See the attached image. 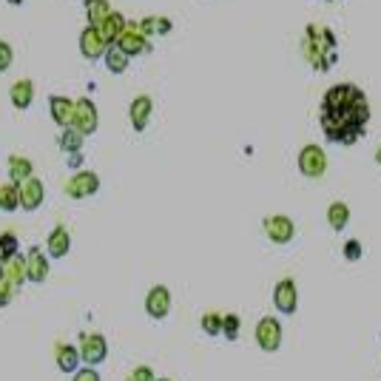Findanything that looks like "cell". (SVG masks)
Returning <instances> with one entry per match:
<instances>
[{
  "instance_id": "obj_1",
  "label": "cell",
  "mask_w": 381,
  "mask_h": 381,
  "mask_svg": "<svg viewBox=\"0 0 381 381\" xmlns=\"http://www.w3.org/2000/svg\"><path fill=\"white\" fill-rule=\"evenodd\" d=\"M322 114L339 117L347 125L364 131V125L370 120V103H367V94L358 86L339 83V86H333V89L324 91V97H322Z\"/></svg>"
},
{
  "instance_id": "obj_2",
  "label": "cell",
  "mask_w": 381,
  "mask_h": 381,
  "mask_svg": "<svg viewBox=\"0 0 381 381\" xmlns=\"http://www.w3.org/2000/svg\"><path fill=\"white\" fill-rule=\"evenodd\" d=\"M302 52H305V60L316 72H330L336 63V35L324 26L310 23L305 32V40H302Z\"/></svg>"
},
{
  "instance_id": "obj_3",
  "label": "cell",
  "mask_w": 381,
  "mask_h": 381,
  "mask_svg": "<svg viewBox=\"0 0 381 381\" xmlns=\"http://www.w3.org/2000/svg\"><path fill=\"white\" fill-rule=\"evenodd\" d=\"M69 125H72L77 134H83V137L94 134L97 125H100V114H97L94 100H89V97L74 100V111H72V123H69Z\"/></svg>"
},
{
  "instance_id": "obj_4",
  "label": "cell",
  "mask_w": 381,
  "mask_h": 381,
  "mask_svg": "<svg viewBox=\"0 0 381 381\" xmlns=\"http://www.w3.org/2000/svg\"><path fill=\"white\" fill-rule=\"evenodd\" d=\"M77 353H80V361H86L89 367H97L108 358V341L103 333H83Z\"/></svg>"
},
{
  "instance_id": "obj_5",
  "label": "cell",
  "mask_w": 381,
  "mask_h": 381,
  "mask_svg": "<svg viewBox=\"0 0 381 381\" xmlns=\"http://www.w3.org/2000/svg\"><path fill=\"white\" fill-rule=\"evenodd\" d=\"M322 131H324V137L330 140V142H339V145H353V142H358V137L364 134V131H358V128H353V125H347L344 120H339V117H330V114H322Z\"/></svg>"
},
{
  "instance_id": "obj_6",
  "label": "cell",
  "mask_w": 381,
  "mask_h": 381,
  "mask_svg": "<svg viewBox=\"0 0 381 381\" xmlns=\"http://www.w3.org/2000/svg\"><path fill=\"white\" fill-rule=\"evenodd\" d=\"M327 171V154L322 145H305L299 151V174L307 179H319Z\"/></svg>"
},
{
  "instance_id": "obj_7",
  "label": "cell",
  "mask_w": 381,
  "mask_h": 381,
  "mask_svg": "<svg viewBox=\"0 0 381 381\" xmlns=\"http://www.w3.org/2000/svg\"><path fill=\"white\" fill-rule=\"evenodd\" d=\"M128 60L131 57H140V55H148L151 52V46H148V40L140 35V29H137V23H128L125 21V29H123V35L117 38V43H114Z\"/></svg>"
},
{
  "instance_id": "obj_8",
  "label": "cell",
  "mask_w": 381,
  "mask_h": 381,
  "mask_svg": "<svg viewBox=\"0 0 381 381\" xmlns=\"http://www.w3.org/2000/svg\"><path fill=\"white\" fill-rule=\"evenodd\" d=\"M273 307L282 316H293L296 313V307H299V290H296V282L290 276L276 282V288H273Z\"/></svg>"
},
{
  "instance_id": "obj_9",
  "label": "cell",
  "mask_w": 381,
  "mask_h": 381,
  "mask_svg": "<svg viewBox=\"0 0 381 381\" xmlns=\"http://www.w3.org/2000/svg\"><path fill=\"white\" fill-rule=\"evenodd\" d=\"M256 344L265 350V353H276L282 347V324L276 316H265L259 319L256 324Z\"/></svg>"
},
{
  "instance_id": "obj_10",
  "label": "cell",
  "mask_w": 381,
  "mask_h": 381,
  "mask_svg": "<svg viewBox=\"0 0 381 381\" xmlns=\"http://www.w3.org/2000/svg\"><path fill=\"white\" fill-rule=\"evenodd\" d=\"M100 190V176L94 171H77L69 182H66V194L72 200H86V197H94Z\"/></svg>"
},
{
  "instance_id": "obj_11",
  "label": "cell",
  "mask_w": 381,
  "mask_h": 381,
  "mask_svg": "<svg viewBox=\"0 0 381 381\" xmlns=\"http://www.w3.org/2000/svg\"><path fill=\"white\" fill-rule=\"evenodd\" d=\"M265 234L273 245H288L296 237V225L285 214H271V217H265Z\"/></svg>"
},
{
  "instance_id": "obj_12",
  "label": "cell",
  "mask_w": 381,
  "mask_h": 381,
  "mask_svg": "<svg viewBox=\"0 0 381 381\" xmlns=\"http://www.w3.org/2000/svg\"><path fill=\"white\" fill-rule=\"evenodd\" d=\"M145 310L151 319H165L171 313V290L165 285H154L145 296Z\"/></svg>"
},
{
  "instance_id": "obj_13",
  "label": "cell",
  "mask_w": 381,
  "mask_h": 381,
  "mask_svg": "<svg viewBox=\"0 0 381 381\" xmlns=\"http://www.w3.org/2000/svg\"><path fill=\"white\" fill-rule=\"evenodd\" d=\"M18 190H21V208H23V211H38V208L43 205V200H46V188H43V182L35 179V176L26 179V182H21Z\"/></svg>"
},
{
  "instance_id": "obj_14",
  "label": "cell",
  "mask_w": 381,
  "mask_h": 381,
  "mask_svg": "<svg viewBox=\"0 0 381 381\" xmlns=\"http://www.w3.org/2000/svg\"><path fill=\"white\" fill-rule=\"evenodd\" d=\"M106 43H103V38H100V32L94 29V26H86L83 32H80V55L86 57V60H100L103 55H106Z\"/></svg>"
},
{
  "instance_id": "obj_15",
  "label": "cell",
  "mask_w": 381,
  "mask_h": 381,
  "mask_svg": "<svg viewBox=\"0 0 381 381\" xmlns=\"http://www.w3.org/2000/svg\"><path fill=\"white\" fill-rule=\"evenodd\" d=\"M46 276H49L46 254L40 248H29V254H26V282L40 285V282H46Z\"/></svg>"
},
{
  "instance_id": "obj_16",
  "label": "cell",
  "mask_w": 381,
  "mask_h": 381,
  "mask_svg": "<svg viewBox=\"0 0 381 381\" xmlns=\"http://www.w3.org/2000/svg\"><path fill=\"white\" fill-rule=\"evenodd\" d=\"M151 111H154V100L148 94H140L131 100V108H128V117H131V125L134 131H145L148 120H151Z\"/></svg>"
},
{
  "instance_id": "obj_17",
  "label": "cell",
  "mask_w": 381,
  "mask_h": 381,
  "mask_svg": "<svg viewBox=\"0 0 381 381\" xmlns=\"http://www.w3.org/2000/svg\"><path fill=\"white\" fill-rule=\"evenodd\" d=\"M46 251H49L52 259L69 256V251H72V234H69V228L57 225V228L49 234V239H46Z\"/></svg>"
},
{
  "instance_id": "obj_18",
  "label": "cell",
  "mask_w": 381,
  "mask_h": 381,
  "mask_svg": "<svg viewBox=\"0 0 381 381\" xmlns=\"http://www.w3.org/2000/svg\"><path fill=\"white\" fill-rule=\"evenodd\" d=\"M0 276H4L9 285H23L26 282V256H21V254H15V256H9L6 262H0Z\"/></svg>"
},
{
  "instance_id": "obj_19",
  "label": "cell",
  "mask_w": 381,
  "mask_h": 381,
  "mask_svg": "<svg viewBox=\"0 0 381 381\" xmlns=\"http://www.w3.org/2000/svg\"><path fill=\"white\" fill-rule=\"evenodd\" d=\"M123 29H125V18H123L120 12H111V15L97 26V32H100V38H103L106 46H114L117 38L123 35Z\"/></svg>"
},
{
  "instance_id": "obj_20",
  "label": "cell",
  "mask_w": 381,
  "mask_h": 381,
  "mask_svg": "<svg viewBox=\"0 0 381 381\" xmlns=\"http://www.w3.org/2000/svg\"><path fill=\"white\" fill-rule=\"evenodd\" d=\"M49 111H52V117H55V123L60 128H69L72 111H74V100H69L63 94H55V97H49Z\"/></svg>"
},
{
  "instance_id": "obj_21",
  "label": "cell",
  "mask_w": 381,
  "mask_h": 381,
  "mask_svg": "<svg viewBox=\"0 0 381 381\" xmlns=\"http://www.w3.org/2000/svg\"><path fill=\"white\" fill-rule=\"evenodd\" d=\"M9 100H12L15 108H29L32 100H35V83H32V80H18V83H12Z\"/></svg>"
},
{
  "instance_id": "obj_22",
  "label": "cell",
  "mask_w": 381,
  "mask_h": 381,
  "mask_svg": "<svg viewBox=\"0 0 381 381\" xmlns=\"http://www.w3.org/2000/svg\"><path fill=\"white\" fill-rule=\"evenodd\" d=\"M55 356H57V367L63 373H77L80 370V353H77L74 344H57Z\"/></svg>"
},
{
  "instance_id": "obj_23",
  "label": "cell",
  "mask_w": 381,
  "mask_h": 381,
  "mask_svg": "<svg viewBox=\"0 0 381 381\" xmlns=\"http://www.w3.org/2000/svg\"><path fill=\"white\" fill-rule=\"evenodd\" d=\"M32 174H35V165H32V159H26V157H9V179L15 182V185H21V182H26V179H32Z\"/></svg>"
},
{
  "instance_id": "obj_24",
  "label": "cell",
  "mask_w": 381,
  "mask_h": 381,
  "mask_svg": "<svg viewBox=\"0 0 381 381\" xmlns=\"http://www.w3.org/2000/svg\"><path fill=\"white\" fill-rule=\"evenodd\" d=\"M83 6H86V18H89V26H94V29H97V26H100V23H103V21H106L111 12H114L108 0H86Z\"/></svg>"
},
{
  "instance_id": "obj_25",
  "label": "cell",
  "mask_w": 381,
  "mask_h": 381,
  "mask_svg": "<svg viewBox=\"0 0 381 381\" xmlns=\"http://www.w3.org/2000/svg\"><path fill=\"white\" fill-rule=\"evenodd\" d=\"M137 29H140V35L148 40L151 35H168V32L174 29V23H171L168 18H145V21L137 23Z\"/></svg>"
},
{
  "instance_id": "obj_26",
  "label": "cell",
  "mask_w": 381,
  "mask_h": 381,
  "mask_svg": "<svg viewBox=\"0 0 381 381\" xmlns=\"http://www.w3.org/2000/svg\"><path fill=\"white\" fill-rule=\"evenodd\" d=\"M21 208V190L15 182H6V185H0V211H18Z\"/></svg>"
},
{
  "instance_id": "obj_27",
  "label": "cell",
  "mask_w": 381,
  "mask_h": 381,
  "mask_svg": "<svg viewBox=\"0 0 381 381\" xmlns=\"http://www.w3.org/2000/svg\"><path fill=\"white\" fill-rule=\"evenodd\" d=\"M103 60H106V69H108L111 74H123V72L128 69V63H131V60H128V57H125L117 46H108V49H106V55H103Z\"/></svg>"
},
{
  "instance_id": "obj_28",
  "label": "cell",
  "mask_w": 381,
  "mask_h": 381,
  "mask_svg": "<svg viewBox=\"0 0 381 381\" xmlns=\"http://www.w3.org/2000/svg\"><path fill=\"white\" fill-rule=\"evenodd\" d=\"M327 222H330L333 231H344L347 222H350V208H347L344 203H333V205L327 208Z\"/></svg>"
},
{
  "instance_id": "obj_29",
  "label": "cell",
  "mask_w": 381,
  "mask_h": 381,
  "mask_svg": "<svg viewBox=\"0 0 381 381\" xmlns=\"http://www.w3.org/2000/svg\"><path fill=\"white\" fill-rule=\"evenodd\" d=\"M60 148H63L66 154H80V148H83V134H77L72 125L63 128V134H60Z\"/></svg>"
},
{
  "instance_id": "obj_30",
  "label": "cell",
  "mask_w": 381,
  "mask_h": 381,
  "mask_svg": "<svg viewBox=\"0 0 381 381\" xmlns=\"http://www.w3.org/2000/svg\"><path fill=\"white\" fill-rule=\"evenodd\" d=\"M239 327H242V322H239L237 313H225V316H222V336H225L228 341H237V339H239Z\"/></svg>"
},
{
  "instance_id": "obj_31",
  "label": "cell",
  "mask_w": 381,
  "mask_h": 381,
  "mask_svg": "<svg viewBox=\"0 0 381 381\" xmlns=\"http://www.w3.org/2000/svg\"><path fill=\"white\" fill-rule=\"evenodd\" d=\"M200 324H203V333H208V336H222V316H220V313H205Z\"/></svg>"
},
{
  "instance_id": "obj_32",
  "label": "cell",
  "mask_w": 381,
  "mask_h": 381,
  "mask_svg": "<svg viewBox=\"0 0 381 381\" xmlns=\"http://www.w3.org/2000/svg\"><path fill=\"white\" fill-rule=\"evenodd\" d=\"M341 254H344V259H347V262H358V259H361V254H364V248H361V242H358V239H347V242H344V248H341Z\"/></svg>"
},
{
  "instance_id": "obj_33",
  "label": "cell",
  "mask_w": 381,
  "mask_h": 381,
  "mask_svg": "<svg viewBox=\"0 0 381 381\" xmlns=\"http://www.w3.org/2000/svg\"><path fill=\"white\" fill-rule=\"evenodd\" d=\"M0 248H4L6 259H9V256H15V254H21V251H18V237H15L12 231H6V234H0Z\"/></svg>"
},
{
  "instance_id": "obj_34",
  "label": "cell",
  "mask_w": 381,
  "mask_h": 381,
  "mask_svg": "<svg viewBox=\"0 0 381 381\" xmlns=\"http://www.w3.org/2000/svg\"><path fill=\"white\" fill-rule=\"evenodd\" d=\"M128 381H157V375H154V370H151L148 364H140V367L131 370Z\"/></svg>"
},
{
  "instance_id": "obj_35",
  "label": "cell",
  "mask_w": 381,
  "mask_h": 381,
  "mask_svg": "<svg viewBox=\"0 0 381 381\" xmlns=\"http://www.w3.org/2000/svg\"><path fill=\"white\" fill-rule=\"evenodd\" d=\"M12 60H15V52H12V46H9L6 40H0V72H9Z\"/></svg>"
},
{
  "instance_id": "obj_36",
  "label": "cell",
  "mask_w": 381,
  "mask_h": 381,
  "mask_svg": "<svg viewBox=\"0 0 381 381\" xmlns=\"http://www.w3.org/2000/svg\"><path fill=\"white\" fill-rule=\"evenodd\" d=\"M12 296H15V285H9L4 276H0V307H6L12 302Z\"/></svg>"
},
{
  "instance_id": "obj_37",
  "label": "cell",
  "mask_w": 381,
  "mask_h": 381,
  "mask_svg": "<svg viewBox=\"0 0 381 381\" xmlns=\"http://www.w3.org/2000/svg\"><path fill=\"white\" fill-rule=\"evenodd\" d=\"M72 381H100V373L94 370V367H83V370H77L74 373V378Z\"/></svg>"
},
{
  "instance_id": "obj_38",
  "label": "cell",
  "mask_w": 381,
  "mask_h": 381,
  "mask_svg": "<svg viewBox=\"0 0 381 381\" xmlns=\"http://www.w3.org/2000/svg\"><path fill=\"white\" fill-rule=\"evenodd\" d=\"M375 162H378V168H381V145H378V151H375Z\"/></svg>"
},
{
  "instance_id": "obj_39",
  "label": "cell",
  "mask_w": 381,
  "mask_h": 381,
  "mask_svg": "<svg viewBox=\"0 0 381 381\" xmlns=\"http://www.w3.org/2000/svg\"><path fill=\"white\" fill-rule=\"evenodd\" d=\"M0 262H6V254H4V248H0Z\"/></svg>"
},
{
  "instance_id": "obj_40",
  "label": "cell",
  "mask_w": 381,
  "mask_h": 381,
  "mask_svg": "<svg viewBox=\"0 0 381 381\" xmlns=\"http://www.w3.org/2000/svg\"><path fill=\"white\" fill-rule=\"evenodd\" d=\"M9 4H12V6H21V4H23V0H9Z\"/></svg>"
},
{
  "instance_id": "obj_41",
  "label": "cell",
  "mask_w": 381,
  "mask_h": 381,
  "mask_svg": "<svg viewBox=\"0 0 381 381\" xmlns=\"http://www.w3.org/2000/svg\"><path fill=\"white\" fill-rule=\"evenodd\" d=\"M322 4H333V0H322Z\"/></svg>"
},
{
  "instance_id": "obj_42",
  "label": "cell",
  "mask_w": 381,
  "mask_h": 381,
  "mask_svg": "<svg viewBox=\"0 0 381 381\" xmlns=\"http://www.w3.org/2000/svg\"><path fill=\"white\" fill-rule=\"evenodd\" d=\"M157 381H171V378H157Z\"/></svg>"
}]
</instances>
